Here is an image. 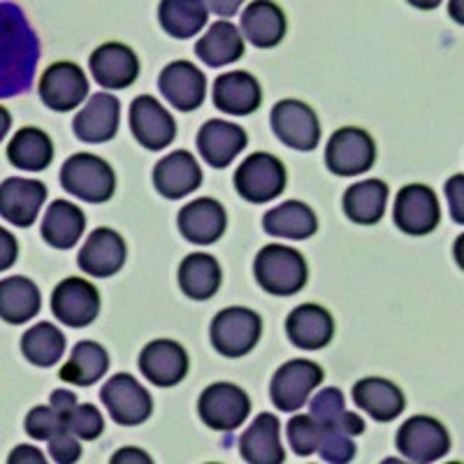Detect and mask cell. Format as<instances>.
<instances>
[{
	"mask_svg": "<svg viewBox=\"0 0 464 464\" xmlns=\"http://www.w3.org/2000/svg\"><path fill=\"white\" fill-rule=\"evenodd\" d=\"M89 95L84 70L70 61L52 63L40 77V98L53 111H70L80 107Z\"/></svg>",
	"mask_w": 464,
	"mask_h": 464,
	"instance_id": "cell-14",
	"label": "cell"
},
{
	"mask_svg": "<svg viewBox=\"0 0 464 464\" xmlns=\"http://www.w3.org/2000/svg\"><path fill=\"white\" fill-rule=\"evenodd\" d=\"M263 227L267 235H275V237L309 239L316 235L318 218L309 205L300 200H288L265 214Z\"/></svg>",
	"mask_w": 464,
	"mask_h": 464,
	"instance_id": "cell-34",
	"label": "cell"
},
{
	"mask_svg": "<svg viewBox=\"0 0 464 464\" xmlns=\"http://www.w3.org/2000/svg\"><path fill=\"white\" fill-rule=\"evenodd\" d=\"M200 165H198L196 156L190 151H184V149L160 159L153 168V188L168 200H179V198L190 196L200 188Z\"/></svg>",
	"mask_w": 464,
	"mask_h": 464,
	"instance_id": "cell-23",
	"label": "cell"
},
{
	"mask_svg": "<svg viewBox=\"0 0 464 464\" xmlns=\"http://www.w3.org/2000/svg\"><path fill=\"white\" fill-rule=\"evenodd\" d=\"M22 353L35 367H53L65 353V334L52 323H37L22 337Z\"/></svg>",
	"mask_w": 464,
	"mask_h": 464,
	"instance_id": "cell-38",
	"label": "cell"
},
{
	"mask_svg": "<svg viewBox=\"0 0 464 464\" xmlns=\"http://www.w3.org/2000/svg\"><path fill=\"white\" fill-rule=\"evenodd\" d=\"M89 68L93 80L102 89H128L140 77V58L128 44L107 43L95 49L89 58Z\"/></svg>",
	"mask_w": 464,
	"mask_h": 464,
	"instance_id": "cell-18",
	"label": "cell"
},
{
	"mask_svg": "<svg viewBox=\"0 0 464 464\" xmlns=\"http://www.w3.org/2000/svg\"><path fill=\"white\" fill-rule=\"evenodd\" d=\"M140 372L147 381L159 388H172L188 374L190 360L186 348L172 339H156L147 343L140 353Z\"/></svg>",
	"mask_w": 464,
	"mask_h": 464,
	"instance_id": "cell-15",
	"label": "cell"
},
{
	"mask_svg": "<svg viewBox=\"0 0 464 464\" xmlns=\"http://www.w3.org/2000/svg\"><path fill=\"white\" fill-rule=\"evenodd\" d=\"M395 446L409 462H437L449 455L450 437L437 418L413 416L400 428Z\"/></svg>",
	"mask_w": 464,
	"mask_h": 464,
	"instance_id": "cell-9",
	"label": "cell"
},
{
	"mask_svg": "<svg viewBox=\"0 0 464 464\" xmlns=\"http://www.w3.org/2000/svg\"><path fill=\"white\" fill-rule=\"evenodd\" d=\"M47 200V186L40 179L10 177L0 184V217L16 227H31Z\"/></svg>",
	"mask_w": 464,
	"mask_h": 464,
	"instance_id": "cell-17",
	"label": "cell"
},
{
	"mask_svg": "<svg viewBox=\"0 0 464 464\" xmlns=\"http://www.w3.org/2000/svg\"><path fill=\"white\" fill-rule=\"evenodd\" d=\"M198 416L207 428L217 432H232L251 416V397L235 383H211L198 400Z\"/></svg>",
	"mask_w": 464,
	"mask_h": 464,
	"instance_id": "cell-6",
	"label": "cell"
},
{
	"mask_svg": "<svg viewBox=\"0 0 464 464\" xmlns=\"http://www.w3.org/2000/svg\"><path fill=\"white\" fill-rule=\"evenodd\" d=\"M388 205V184L381 179H364L343 193V214L358 226H376Z\"/></svg>",
	"mask_w": 464,
	"mask_h": 464,
	"instance_id": "cell-32",
	"label": "cell"
},
{
	"mask_svg": "<svg viewBox=\"0 0 464 464\" xmlns=\"http://www.w3.org/2000/svg\"><path fill=\"white\" fill-rule=\"evenodd\" d=\"M84 227L86 217L80 207L68 200H53L43 218V239L52 248L68 251L80 242Z\"/></svg>",
	"mask_w": 464,
	"mask_h": 464,
	"instance_id": "cell-29",
	"label": "cell"
},
{
	"mask_svg": "<svg viewBox=\"0 0 464 464\" xmlns=\"http://www.w3.org/2000/svg\"><path fill=\"white\" fill-rule=\"evenodd\" d=\"M77 397H74V392L70 391H53L52 392V406H53V411L58 413V418L63 420V425L68 428V420L70 416L74 413V409H77Z\"/></svg>",
	"mask_w": 464,
	"mask_h": 464,
	"instance_id": "cell-45",
	"label": "cell"
},
{
	"mask_svg": "<svg viewBox=\"0 0 464 464\" xmlns=\"http://www.w3.org/2000/svg\"><path fill=\"white\" fill-rule=\"evenodd\" d=\"M128 121L135 140L149 151H163L177 138L174 116L153 95H138L130 102Z\"/></svg>",
	"mask_w": 464,
	"mask_h": 464,
	"instance_id": "cell-13",
	"label": "cell"
},
{
	"mask_svg": "<svg viewBox=\"0 0 464 464\" xmlns=\"http://www.w3.org/2000/svg\"><path fill=\"white\" fill-rule=\"evenodd\" d=\"M0 239H3V263H0V267L7 269L16 260V239L7 230H0Z\"/></svg>",
	"mask_w": 464,
	"mask_h": 464,
	"instance_id": "cell-49",
	"label": "cell"
},
{
	"mask_svg": "<svg viewBox=\"0 0 464 464\" xmlns=\"http://www.w3.org/2000/svg\"><path fill=\"white\" fill-rule=\"evenodd\" d=\"M353 400L370 418L379 422H391L401 416L406 400L400 385L388 379H362L353 385Z\"/></svg>",
	"mask_w": 464,
	"mask_h": 464,
	"instance_id": "cell-28",
	"label": "cell"
},
{
	"mask_svg": "<svg viewBox=\"0 0 464 464\" xmlns=\"http://www.w3.org/2000/svg\"><path fill=\"white\" fill-rule=\"evenodd\" d=\"M209 7L202 0H163L159 3V22L168 35L188 40L207 26Z\"/></svg>",
	"mask_w": 464,
	"mask_h": 464,
	"instance_id": "cell-36",
	"label": "cell"
},
{
	"mask_svg": "<svg viewBox=\"0 0 464 464\" xmlns=\"http://www.w3.org/2000/svg\"><path fill=\"white\" fill-rule=\"evenodd\" d=\"M196 142L207 165H211L214 169H223L246 149L248 135L237 123L211 119V121L202 123Z\"/></svg>",
	"mask_w": 464,
	"mask_h": 464,
	"instance_id": "cell-20",
	"label": "cell"
},
{
	"mask_svg": "<svg viewBox=\"0 0 464 464\" xmlns=\"http://www.w3.org/2000/svg\"><path fill=\"white\" fill-rule=\"evenodd\" d=\"M263 334V318L246 306H227L209 325L211 346L223 358H244L256 348Z\"/></svg>",
	"mask_w": 464,
	"mask_h": 464,
	"instance_id": "cell-3",
	"label": "cell"
},
{
	"mask_svg": "<svg viewBox=\"0 0 464 464\" xmlns=\"http://www.w3.org/2000/svg\"><path fill=\"white\" fill-rule=\"evenodd\" d=\"M110 370V355L105 348L95 342H80L74 343L72 353L68 362L61 367V379L72 385H93L101 381Z\"/></svg>",
	"mask_w": 464,
	"mask_h": 464,
	"instance_id": "cell-37",
	"label": "cell"
},
{
	"mask_svg": "<svg viewBox=\"0 0 464 464\" xmlns=\"http://www.w3.org/2000/svg\"><path fill=\"white\" fill-rule=\"evenodd\" d=\"M346 411V400L339 388H325L309 401V416L316 418L323 428H334Z\"/></svg>",
	"mask_w": 464,
	"mask_h": 464,
	"instance_id": "cell-41",
	"label": "cell"
},
{
	"mask_svg": "<svg viewBox=\"0 0 464 464\" xmlns=\"http://www.w3.org/2000/svg\"><path fill=\"white\" fill-rule=\"evenodd\" d=\"M462 174H455L453 179L446 184V193H449V202H450V217H453L455 223L462 226L464 217H462Z\"/></svg>",
	"mask_w": 464,
	"mask_h": 464,
	"instance_id": "cell-46",
	"label": "cell"
},
{
	"mask_svg": "<svg viewBox=\"0 0 464 464\" xmlns=\"http://www.w3.org/2000/svg\"><path fill=\"white\" fill-rule=\"evenodd\" d=\"M285 434H288L290 450L300 458H309L318 450L323 425L312 416H295L285 425Z\"/></svg>",
	"mask_w": 464,
	"mask_h": 464,
	"instance_id": "cell-39",
	"label": "cell"
},
{
	"mask_svg": "<svg viewBox=\"0 0 464 464\" xmlns=\"http://www.w3.org/2000/svg\"><path fill=\"white\" fill-rule=\"evenodd\" d=\"M61 186L68 196L101 205L116 190V174L107 160L93 153H74L61 168Z\"/></svg>",
	"mask_w": 464,
	"mask_h": 464,
	"instance_id": "cell-2",
	"label": "cell"
},
{
	"mask_svg": "<svg viewBox=\"0 0 464 464\" xmlns=\"http://www.w3.org/2000/svg\"><path fill=\"white\" fill-rule=\"evenodd\" d=\"M285 334H288L290 343H295L297 348L318 351L334 337L333 314L318 304L295 306L285 318Z\"/></svg>",
	"mask_w": 464,
	"mask_h": 464,
	"instance_id": "cell-25",
	"label": "cell"
},
{
	"mask_svg": "<svg viewBox=\"0 0 464 464\" xmlns=\"http://www.w3.org/2000/svg\"><path fill=\"white\" fill-rule=\"evenodd\" d=\"M121 121V102L111 93H95L84 110L74 116V138L89 144H102L116 138Z\"/></svg>",
	"mask_w": 464,
	"mask_h": 464,
	"instance_id": "cell-22",
	"label": "cell"
},
{
	"mask_svg": "<svg viewBox=\"0 0 464 464\" xmlns=\"http://www.w3.org/2000/svg\"><path fill=\"white\" fill-rule=\"evenodd\" d=\"M288 31L285 12L276 3L256 0L242 12V33L248 43L258 49H272L281 44Z\"/></svg>",
	"mask_w": 464,
	"mask_h": 464,
	"instance_id": "cell-27",
	"label": "cell"
},
{
	"mask_svg": "<svg viewBox=\"0 0 464 464\" xmlns=\"http://www.w3.org/2000/svg\"><path fill=\"white\" fill-rule=\"evenodd\" d=\"M43 306L40 288L28 276H10L0 284V316L7 325H24Z\"/></svg>",
	"mask_w": 464,
	"mask_h": 464,
	"instance_id": "cell-31",
	"label": "cell"
},
{
	"mask_svg": "<svg viewBox=\"0 0 464 464\" xmlns=\"http://www.w3.org/2000/svg\"><path fill=\"white\" fill-rule=\"evenodd\" d=\"M68 430L74 432L82 441H95L105 432V418L93 404H77L74 413L68 420Z\"/></svg>",
	"mask_w": 464,
	"mask_h": 464,
	"instance_id": "cell-42",
	"label": "cell"
},
{
	"mask_svg": "<svg viewBox=\"0 0 464 464\" xmlns=\"http://www.w3.org/2000/svg\"><path fill=\"white\" fill-rule=\"evenodd\" d=\"M239 455L248 464H281L285 462V450L281 443L279 418L272 413H260L251 428L239 437Z\"/></svg>",
	"mask_w": 464,
	"mask_h": 464,
	"instance_id": "cell-26",
	"label": "cell"
},
{
	"mask_svg": "<svg viewBox=\"0 0 464 464\" xmlns=\"http://www.w3.org/2000/svg\"><path fill=\"white\" fill-rule=\"evenodd\" d=\"M181 237L198 246H209L223 237L227 227L226 207L214 198H198L188 202L177 217Z\"/></svg>",
	"mask_w": 464,
	"mask_h": 464,
	"instance_id": "cell-21",
	"label": "cell"
},
{
	"mask_svg": "<svg viewBox=\"0 0 464 464\" xmlns=\"http://www.w3.org/2000/svg\"><path fill=\"white\" fill-rule=\"evenodd\" d=\"M7 462L10 464H19V462L44 464V455L40 453L37 449H33V446H16V449L10 453V458H7Z\"/></svg>",
	"mask_w": 464,
	"mask_h": 464,
	"instance_id": "cell-47",
	"label": "cell"
},
{
	"mask_svg": "<svg viewBox=\"0 0 464 464\" xmlns=\"http://www.w3.org/2000/svg\"><path fill=\"white\" fill-rule=\"evenodd\" d=\"M196 56L209 68L237 63L244 56V37L239 28L230 22H217L207 28L205 35L196 43Z\"/></svg>",
	"mask_w": 464,
	"mask_h": 464,
	"instance_id": "cell-30",
	"label": "cell"
},
{
	"mask_svg": "<svg viewBox=\"0 0 464 464\" xmlns=\"http://www.w3.org/2000/svg\"><path fill=\"white\" fill-rule=\"evenodd\" d=\"M179 288L196 302L211 300L221 288V265L209 254H190L179 265Z\"/></svg>",
	"mask_w": 464,
	"mask_h": 464,
	"instance_id": "cell-33",
	"label": "cell"
},
{
	"mask_svg": "<svg viewBox=\"0 0 464 464\" xmlns=\"http://www.w3.org/2000/svg\"><path fill=\"white\" fill-rule=\"evenodd\" d=\"M395 226L404 235H430L437 230L441 221V209H439L437 193L425 184H409L397 193L395 200Z\"/></svg>",
	"mask_w": 464,
	"mask_h": 464,
	"instance_id": "cell-11",
	"label": "cell"
},
{
	"mask_svg": "<svg viewBox=\"0 0 464 464\" xmlns=\"http://www.w3.org/2000/svg\"><path fill=\"white\" fill-rule=\"evenodd\" d=\"M5 153L14 168L26 169V172H43L53 160V144L43 128L26 126L10 140Z\"/></svg>",
	"mask_w": 464,
	"mask_h": 464,
	"instance_id": "cell-35",
	"label": "cell"
},
{
	"mask_svg": "<svg viewBox=\"0 0 464 464\" xmlns=\"http://www.w3.org/2000/svg\"><path fill=\"white\" fill-rule=\"evenodd\" d=\"M126 462L151 464V458H149V455L140 449H121L119 453L114 455V458H111V464H126Z\"/></svg>",
	"mask_w": 464,
	"mask_h": 464,
	"instance_id": "cell-48",
	"label": "cell"
},
{
	"mask_svg": "<svg viewBox=\"0 0 464 464\" xmlns=\"http://www.w3.org/2000/svg\"><path fill=\"white\" fill-rule=\"evenodd\" d=\"M235 190L244 200L263 205L284 196L288 186V169L276 156L265 151L251 153L235 172Z\"/></svg>",
	"mask_w": 464,
	"mask_h": 464,
	"instance_id": "cell-4",
	"label": "cell"
},
{
	"mask_svg": "<svg viewBox=\"0 0 464 464\" xmlns=\"http://www.w3.org/2000/svg\"><path fill=\"white\" fill-rule=\"evenodd\" d=\"M211 98H214L217 110L226 111V114L248 116L254 114L263 102V89L251 72L232 70V72H226L214 80Z\"/></svg>",
	"mask_w": 464,
	"mask_h": 464,
	"instance_id": "cell-24",
	"label": "cell"
},
{
	"mask_svg": "<svg viewBox=\"0 0 464 464\" xmlns=\"http://www.w3.org/2000/svg\"><path fill=\"white\" fill-rule=\"evenodd\" d=\"M376 163V144L362 128L346 126L333 132L325 147V168L334 177H360Z\"/></svg>",
	"mask_w": 464,
	"mask_h": 464,
	"instance_id": "cell-5",
	"label": "cell"
},
{
	"mask_svg": "<svg viewBox=\"0 0 464 464\" xmlns=\"http://www.w3.org/2000/svg\"><path fill=\"white\" fill-rule=\"evenodd\" d=\"M49 455L58 464H72L82 458V439L70 430H58L49 439Z\"/></svg>",
	"mask_w": 464,
	"mask_h": 464,
	"instance_id": "cell-44",
	"label": "cell"
},
{
	"mask_svg": "<svg viewBox=\"0 0 464 464\" xmlns=\"http://www.w3.org/2000/svg\"><path fill=\"white\" fill-rule=\"evenodd\" d=\"M52 312L68 327H86L101 314V293L82 276H68L53 288Z\"/></svg>",
	"mask_w": 464,
	"mask_h": 464,
	"instance_id": "cell-12",
	"label": "cell"
},
{
	"mask_svg": "<svg viewBox=\"0 0 464 464\" xmlns=\"http://www.w3.org/2000/svg\"><path fill=\"white\" fill-rule=\"evenodd\" d=\"M102 404L119 425H142L153 413V400L142 383L130 374H114L101 391Z\"/></svg>",
	"mask_w": 464,
	"mask_h": 464,
	"instance_id": "cell-10",
	"label": "cell"
},
{
	"mask_svg": "<svg viewBox=\"0 0 464 464\" xmlns=\"http://www.w3.org/2000/svg\"><path fill=\"white\" fill-rule=\"evenodd\" d=\"M159 89L174 110L193 111L205 102L207 77L190 61H172L159 74Z\"/></svg>",
	"mask_w": 464,
	"mask_h": 464,
	"instance_id": "cell-16",
	"label": "cell"
},
{
	"mask_svg": "<svg viewBox=\"0 0 464 464\" xmlns=\"http://www.w3.org/2000/svg\"><path fill=\"white\" fill-rule=\"evenodd\" d=\"M325 379V372L318 362L312 360H290L281 364L269 383V397L279 411H297L306 404L309 395L316 391Z\"/></svg>",
	"mask_w": 464,
	"mask_h": 464,
	"instance_id": "cell-7",
	"label": "cell"
},
{
	"mask_svg": "<svg viewBox=\"0 0 464 464\" xmlns=\"http://www.w3.org/2000/svg\"><path fill=\"white\" fill-rule=\"evenodd\" d=\"M276 140L295 151H314L321 142V121L306 102L281 101L269 114Z\"/></svg>",
	"mask_w": 464,
	"mask_h": 464,
	"instance_id": "cell-8",
	"label": "cell"
},
{
	"mask_svg": "<svg viewBox=\"0 0 464 464\" xmlns=\"http://www.w3.org/2000/svg\"><path fill=\"white\" fill-rule=\"evenodd\" d=\"M256 281L269 295L288 297L300 293L309 279L306 258L297 248L284 244H269L258 251L254 260Z\"/></svg>",
	"mask_w": 464,
	"mask_h": 464,
	"instance_id": "cell-1",
	"label": "cell"
},
{
	"mask_svg": "<svg viewBox=\"0 0 464 464\" xmlns=\"http://www.w3.org/2000/svg\"><path fill=\"white\" fill-rule=\"evenodd\" d=\"M316 453L321 455L323 462L346 464L355 458L358 446H355L351 434H346L339 425H334V428H323L321 443H318Z\"/></svg>",
	"mask_w": 464,
	"mask_h": 464,
	"instance_id": "cell-40",
	"label": "cell"
},
{
	"mask_svg": "<svg viewBox=\"0 0 464 464\" xmlns=\"http://www.w3.org/2000/svg\"><path fill=\"white\" fill-rule=\"evenodd\" d=\"M28 437L37 439V441H49L58 430H63V420L58 418V413L53 411V406H35L31 409L26 416V422H24ZM68 430V428H65Z\"/></svg>",
	"mask_w": 464,
	"mask_h": 464,
	"instance_id": "cell-43",
	"label": "cell"
},
{
	"mask_svg": "<svg viewBox=\"0 0 464 464\" xmlns=\"http://www.w3.org/2000/svg\"><path fill=\"white\" fill-rule=\"evenodd\" d=\"M126 242L111 227H95L77 256V265L84 275L95 279L114 276L126 265Z\"/></svg>",
	"mask_w": 464,
	"mask_h": 464,
	"instance_id": "cell-19",
	"label": "cell"
}]
</instances>
